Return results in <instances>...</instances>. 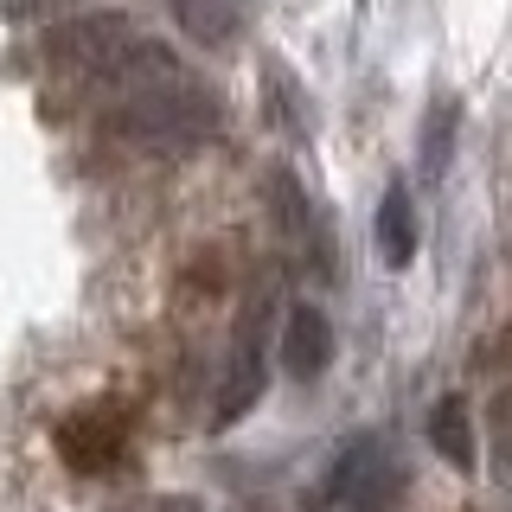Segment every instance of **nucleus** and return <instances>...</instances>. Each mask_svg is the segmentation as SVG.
Masks as SVG:
<instances>
[{"label":"nucleus","mask_w":512,"mask_h":512,"mask_svg":"<svg viewBox=\"0 0 512 512\" xmlns=\"http://www.w3.org/2000/svg\"><path fill=\"white\" fill-rule=\"evenodd\" d=\"M429 442L442 448L455 468H474V416H468V397L448 391L436 410H429Z\"/></svg>","instance_id":"5"},{"label":"nucleus","mask_w":512,"mask_h":512,"mask_svg":"<svg viewBox=\"0 0 512 512\" xmlns=\"http://www.w3.org/2000/svg\"><path fill=\"white\" fill-rule=\"evenodd\" d=\"M26 442L45 461L52 487L64 493L116 487L148 455V391L128 378H84L71 384V397L45 404L39 429Z\"/></svg>","instance_id":"1"},{"label":"nucleus","mask_w":512,"mask_h":512,"mask_svg":"<svg viewBox=\"0 0 512 512\" xmlns=\"http://www.w3.org/2000/svg\"><path fill=\"white\" fill-rule=\"evenodd\" d=\"M167 512H199V506H192V500H173V506H167Z\"/></svg>","instance_id":"9"},{"label":"nucleus","mask_w":512,"mask_h":512,"mask_svg":"<svg viewBox=\"0 0 512 512\" xmlns=\"http://www.w3.org/2000/svg\"><path fill=\"white\" fill-rule=\"evenodd\" d=\"M173 13L205 45H231V32H237V0H173Z\"/></svg>","instance_id":"6"},{"label":"nucleus","mask_w":512,"mask_h":512,"mask_svg":"<svg viewBox=\"0 0 512 512\" xmlns=\"http://www.w3.org/2000/svg\"><path fill=\"white\" fill-rule=\"evenodd\" d=\"M506 340H512V333H506Z\"/></svg>","instance_id":"11"},{"label":"nucleus","mask_w":512,"mask_h":512,"mask_svg":"<svg viewBox=\"0 0 512 512\" xmlns=\"http://www.w3.org/2000/svg\"><path fill=\"white\" fill-rule=\"evenodd\" d=\"M378 256L391 269H410V256H416V212H410L404 186H391L378 199Z\"/></svg>","instance_id":"4"},{"label":"nucleus","mask_w":512,"mask_h":512,"mask_svg":"<svg viewBox=\"0 0 512 512\" xmlns=\"http://www.w3.org/2000/svg\"><path fill=\"white\" fill-rule=\"evenodd\" d=\"M269 212H276V237H282V244H301V237H308V199H301V186L288 180L282 167L269 173Z\"/></svg>","instance_id":"7"},{"label":"nucleus","mask_w":512,"mask_h":512,"mask_svg":"<svg viewBox=\"0 0 512 512\" xmlns=\"http://www.w3.org/2000/svg\"><path fill=\"white\" fill-rule=\"evenodd\" d=\"M333 365V320L320 308H295L282 327V372L295 384H314Z\"/></svg>","instance_id":"3"},{"label":"nucleus","mask_w":512,"mask_h":512,"mask_svg":"<svg viewBox=\"0 0 512 512\" xmlns=\"http://www.w3.org/2000/svg\"><path fill=\"white\" fill-rule=\"evenodd\" d=\"M448 141H455V103H436V116H429V160H423L429 180L448 167Z\"/></svg>","instance_id":"8"},{"label":"nucleus","mask_w":512,"mask_h":512,"mask_svg":"<svg viewBox=\"0 0 512 512\" xmlns=\"http://www.w3.org/2000/svg\"><path fill=\"white\" fill-rule=\"evenodd\" d=\"M32 7H45V0H20V13H32Z\"/></svg>","instance_id":"10"},{"label":"nucleus","mask_w":512,"mask_h":512,"mask_svg":"<svg viewBox=\"0 0 512 512\" xmlns=\"http://www.w3.org/2000/svg\"><path fill=\"white\" fill-rule=\"evenodd\" d=\"M135 39H141V26L128 20V13H96V20L58 26L52 39H45V64L64 71V77H84V84H96V77H103Z\"/></svg>","instance_id":"2"}]
</instances>
